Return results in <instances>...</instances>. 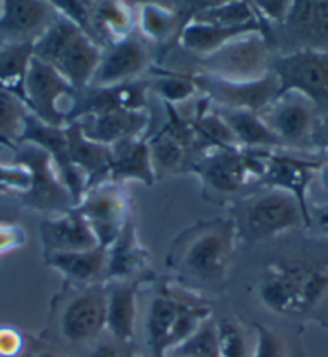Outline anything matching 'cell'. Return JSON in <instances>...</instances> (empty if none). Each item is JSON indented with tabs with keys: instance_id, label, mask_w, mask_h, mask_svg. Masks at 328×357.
<instances>
[{
	"instance_id": "obj_39",
	"label": "cell",
	"mask_w": 328,
	"mask_h": 357,
	"mask_svg": "<svg viewBox=\"0 0 328 357\" xmlns=\"http://www.w3.org/2000/svg\"><path fill=\"white\" fill-rule=\"evenodd\" d=\"M31 176L29 171L21 165H2L0 162V188L7 190L12 195H20L29 188Z\"/></svg>"
},
{
	"instance_id": "obj_7",
	"label": "cell",
	"mask_w": 328,
	"mask_h": 357,
	"mask_svg": "<svg viewBox=\"0 0 328 357\" xmlns=\"http://www.w3.org/2000/svg\"><path fill=\"white\" fill-rule=\"evenodd\" d=\"M280 93L296 92L319 109L328 112V52L295 49L271 63Z\"/></svg>"
},
{
	"instance_id": "obj_16",
	"label": "cell",
	"mask_w": 328,
	"mask_h": 357,
	"mask_svg": "<svg viewBox=\"0 0 328 357\" xmlns=\"http://www.w3.org/2000/svg\"><path fill=\"white\" fill-rule=\"evenodd\" d=\"M40 240L44 256L86 251L100 246L91 225L76 208L61 213L58 218L42 220Z\"/></svg>"
},
{
	"instance_id": "obj_49",
	"label": "cell",
	"mask_w": 328,
	"mask_h": 357,
	"mask_svg": "<svg viewBox=\"0 0 328 357\" xmlns=\"http://www.w3.org/2000/svg\"><path fill=\"white\" fill-rule=\"evenodd\" d=\"M0 10H2V2H0Z\"/></svg>"
},
{
	"instance_id": "obj_29",
	"label": "cell",
	"mask_w": 328,
	"mask_h": 357,
	"mask_svg": "<svg viewBox=\"0 0 328 357\" xmlns=\"http://www.w3.org/2000/svg\"><path fill=\"white\" fill-rule=\"evenodd\" d=\"M192 128L174 119L166 130L155 137L150 145L153 166L163 169H177L185 158V146L190 144Z\"/></svg>"
},
{
	"instance_id": "obj_25",
	"label": "cell",
	"mask_w": 328,
	"mask_h": 357,
	"mask_svg": "<svg viewBox=\"0 0 328 357\" xmlns=\"http://www.w3.org/2000/svg\"><path fill=\"white\" fill-rule=\"evenodd\" d=\"M148 262V251L142 246L139 237H137L135 225L129 219L121 230L118 238L108 248L107 261V275L114 278L116 282L123 280L134 272L144 269Z\"/></svg>"
},
{
	"instance_id": "obj_9",
	"label": "cell",
	"mask_w": 328,
	"mask_h": 357,
	"mask_svg": "<svg viewBox=\"0 0 328 357\" xmlns=\"http://www.w3.org/2000/svg\"><path fill=\"white\" fill-rule=\"evenodd\" d=\"M192 79L197 89L203 91L208 98L214 100L222 108L246 109L258 114L280 93V84L274 71H269L261 79L246 82L219 79L204 73L192 76Z\"/></svg>"
},
{
	"instance_id": "obj_48",
	"label": "cell",
	"mask_w": 328,
	"mask_h": 357,
	"mask_svg": "<svg viewBox=\"0 0 328 357\" xmlns=\"http://www.w3.org/2000/svg\"><path fill=\"white\" fill-rule=\"evenodd\" d=\"M0 192H3V193H8L7 190H3V188H0Z\"/></svg>"
},
{
	"instance_id": "obj_1",
	"label": "cell",
	"mask_w": 328,
	"mask_h": 357,
	"mask_svg": "<svg viewBox=\"0 0 328 357\" xmlns=\"http://www.w3.org/2000/svg\"><path fill=\"white\" fill-rule=\"evenodd\" d=\"M33 54L54 66L76 91H84L92 81L103 50L81 28L58 15L47 33L34 42Z\"/></svg>"
},
{
	"instance_id": "obj_50",
	"label": "cell",
	"mask_w": 328,
	"mask_h": 357,
	"mask_svg": "<svg viewBox=\"0 0 328 357\" xmlns=\"http://www.w3.org/2000/svg\"><path fill=\"white\" fill-rule=\"evenodd\" d=\"M137 357H140V356H137Z\"/></svg>"
},
{
	"instance_id": "obj_13",
	"label": "cell",
	"mask_w": 328,
	"mask_h": 357,
	"mask_svg": "<svg viewBox=\"0 0 328 357\" xmlns=\"http://www.w3.org/2000/svg\"><path fill=\"white\" fill-rule=\"evenodd\" d=\"M107 324V290L92 285L68 301L60 316V333L71 343L94 340Z\"/></svg>"
},
{
	"instance_id": "obj_3",
	"label": "cell",
	"mask_w": 328,
	"mask_h": 357,
	"mask_svg": "<svg viewBox=\"0 0 328 357\" xmlns=\"http://www.w3.org/2000/svg\"><path fill=\"white\" fill-rule=\"evenodd\" d=\"M13 151L15 165L24 166L31 176L28 190L15 195L18 203L37 211L66 213L76 208L70 190L58 174L50 155L44 149L23 142L15 146Z\"/></svg>"
},
{
	"instance_id": "obj_18",
	"label": "cell",
	"mask_w": 328,
	"mask_h": 357,
	"mask_svg": "<svg viewBox=\"0 0 328 357\" xmlns=\"http://www.w3.org/2000/svg\"><path fill=\"white\" fill-rule=\"evenodd\" d=\"M65 135L68 155L73 166L86 176L87 190L105 182L103 178L110 177L111 171V146L87 139L77 121L65 126Z\"/></svg>"
},
{
	"instance_id": "obj_2",
	"label": "cell",
	"mask_w": 328,
	"mask_h": 357,
	"mask_svg": "<svg viewBox=\"0 0 328 357\" xmlns=\"http://www.w3.org/2000/svg\"><path fill=\"white\" fill-rule=\"evenodd\" d=\"M237 227L234 220H214L190 230L177 262L201 282H222L234 253Z\"/></svg>"
},
{
	"instance_id": "obj_46",
	"label": "cell",
	"mask_w": 328,
	"mask_h": 357,
	"mask_svg": "<svg viewBox=\"0 0 328 357\" xmlns=\"http://www.w3.org/2000/svg\"><path fill=\"white\" fill-rule=\"evenodd\" d=\"M317 178H319L322 188L328 192V165L319 167V171H317Z\"/></svg>"
},
{
	"instance_id": "obj_12",
	"label": "cell",
	"mask_w": 328,
	"mask_h": 357,
	"mask_svg": "<svg viewBox=\"0 0 328 357\" xmlns=\"http://www.w3.org/2000/svg\"><path fill=\"white\" fill-rule=\"evenodd\" d=\"M309 266L299 262H278L269 266L259 283V298L262 304L278 314H301L304 283Z\"/></svg>"
},
{
	"instance_id": "obj_28",
	"label": "cell",
	"mask_w": 328,
	"mask_h": 357,
	"mask_svg": "<svg viewBox=\"0 0 328 357\" xmlns=\"http://www.w3.org/2000/svg\"><path fill=\"white\" fill-rule=\"evenodd\" d=\"M33 56V44L0 45V91L24 102V82Z\"/></svg>"
},
{
	"instance_id": "obj_36",
	"label": "cell",
	"mask_w": 328,
	"mask_h": 357,
	"mask_svg": "<svg viewBox=\"0 0 328 357\" xmlns=\"http://www.w3.org/2000/svg\"><path fill=\"white\" fill-rule=\"evenodd\" d=\"M216 335L219 357H248L245 338L237 325L227 320L219 322L216 325Z\"/></svg>"
},
{
	"instance_id": "obj_19",
	"label": "cell",
	"mask_w": 328,
	"mask_h": 357,
	"mask_svg": "<svg viewBox=\"0 0 328 357\" xmlns=\"http://www.w3.org/2000/svg\"><path fill=\"white\" fill-rule=\"evenodd\" d=\"M320 165L311 161H303L290 158V156H277L269 155L267 169L262 177L269 187L282 188L298 198L301 206L309 214L308 206V188L311 182L314 181Z\"/></svg>"
},
{
	"instance_id": "obj_37",
	"label": "cell",
	"mask_w": 328,
	"mask_h": 357,
	"mask_svg": "<svg viewBox=\"0 0 328 357\" xmlns=\"http://www.w3.org/2000/svg\"><path fill=\"white\" fill-rule=\"evenodd\" d=\"M256 344L251 357H287V346L282 337L266 325L256 324Z\"/></svg>"
},
{
	"instance_id": "obj_41",
	"label": "cell",
	"mask_w": 328,
	"mask_h": 357,
	"mask_svg": "<svg viewBox=\"0 0 328 357\" xmlns=\"http://www.w3.org/2000/svg\"><path fill=\"white\" fill-rule=\"evenodd\" d=\"M26 240L24 229L17 222L0 224V256L24 246Z\"/></svg>"
},
{
	"instance_id": "obj_21",
	"label": "cell",
	"mask_w": 328,
	"mask_h": 357,
	"mask_svg": "<svg viewBox=\"0 0 328 357\" xmlns=\"http://www.w3.org/2000/svg\"><path fill=\"white\" fill-rule=\"evenodd\" d=\"M110 177L116 181H140L151 185L155 182V166L151 161L150 145L145 140L129 139L111 146Z\"/></svg>"
},
{
	"instance_id": "obj_17",
	"label": "cell",
	"mask_w": 328,
	"mask_h": 357,
	"mask_svg": "<svg viewBox=\"0 0 328 357\" xmlns=\"http://www.w3.org/2000/svg\"><path fill=\"white\" fill-rule=\"evenodd\" d=\"M283 26L299 49L328 52V0H296Z\"/></svg>"
},
{
	"instance_id": "obj_15",
	"label": "cell",
	"mask_w": 328,
	"mask_h": 357,
	"mask_svg": "<svg viewBox=\"0 0 328 357\" xmlns=\"http://www.w3.org/2000/svg\"><path fill=\"white\" fill-rule=\"evenodd\" d=\"M144 109L114 108L108 112L86 114L77 119L84 135L98 144L113 146L123 140L140 139L148 126Z\"/></svg>"
},
{
	"instance_id": "obj_47",
	"label": "cell",
	"mask_w": 328,
	"mask_h": 357,
	"mask_svg": "<svg viewBox=\"0 0 328 357\" xmlns=\"http://www.w3.org/2000/svg\"><path fill=\"white\" fill-rule=\"evenodd\" d=\"M34 357H68V356L58 353V351H54V349H44V351H39Z\"/></svg>"
},
{
	"instance_id": "obj_27",
	"label": "cell",
	"mask_w": 328,
	"mask_h": 357,
	"mask_svg": "<svg viewBox=\"0 0 328 357\" xmlns=\"http://www.w3.org/2000/svg\"><path fill=\"white\" fill-rule=\"evenodd\" d=\"M177 309L179 301L169 295L153 298L150 303L145 320V335L148 348L155 357H166L167 338L171 335Z\"/></svg>"
},
{
	"instance_id": "obj_35",
	"label": "cell",
	"mask_w": 328,
	"mask_h": 357,
	"mask_svg": "<svg viewBox=\"0 0 328 357\" xmlns=\"http://www.w3.org/2000/svg\"><path fill=\"white\" fill-rule=\"evenodd\" d=\"M155 91L160 93L167 103H179L193 97L198 89L195 86L192 77L179 75H163L160 79L155 82Z\"/></svg>"
},
{
	"instance_id": "obj_4",
	"label": "cell",
	"mask_w": 328,
	"mask_h": 357,
	"mask_svg": "<svg viewBox=\"0 0 328 357\" xmlns=\"http://www.w3.org/2000/svg\"><path fill=\"white\" fill-rule=\"evenodd\" d=\"M24 103L42 123L65 128L76 108V89L54 66L33 56L24 82Z\"/></svg>"
},
{
	"instance_id": "obj_34",
	"label": "cell",
	"mask_w": 328,
	"mask_h": 357,
	"mask_svg": "<svg viewBox=\"0 0 328 357\" xmlns=\"http://www.w3.org/2000/svg\"><path fill=\"white\" fill-rule=\"evenodd\" d=\"M193 128L198 130L200 135L213 142L214 146H221V149H240L230 128L222 119L219 112L213 113L203 109L200 113L197 123L193 124Z\"/></svg>"
},
{
	"instance_id": "obj_11",
	"label": "cell",
	"mask_w": 328,
	"mask_h": 357,
	"mask_svg": "<svg viewBox=\"0 0 328 357\" xmlns=\"http://www.w3.org/2000/svg\"><path fill=\"white\" fill-rule=\"evenodd\" d=\"M317 108L296 92L278 93L274 102L259 113V118L274 135L283 142L299 144L314 135Z\"/></svg>"
},
{
	"instance_id": "obj_42",
	"label": "cell",
	"mask_w": 328,
	"mask_h": 357,
	"mask_svg": "<svg viewBox=\"0 0 328 357\" xmlns=\"http://www.w3.org/2000/svg\"><path fill=\"white\" fill-rule=\"evenodd\" d=\"M18 199L12 193L0 192V224L17 222L18 219Z\"/></svg>"
},
{
	"instance_id": "obj_20",
	"label": "cell",
	"mask_w": 328,
	"mask_h": 357,
	"mask_svg": "<svg viewBox=\"0 0 328 357\" xmlns=\"http://www.w3.org/2000/svg\"><path fill=\"white\" fill-rule=\"evenodd\" d=\"M251 33H264V36H266V31L259 28V26L225 28V26L188 21V23H185L182 26L181 33H179V44H181L185 50L190 52V54H195L198 55L200 59H204V56H208L222 49V47L229 44V42Z\"/></svg>"
},
{
	"instance_id": "obj_31",
	"label": "cell",
	"mask_w": 328,
	"mask_h": 357,
	"mask_svg": "<svg viewBox=\"0 0 328 357\" xmlns=\"http://www.w3.org/2000/svg\"><path fill=\"white\" fill-rule=\"evenodd\" d=\"M28 105L13 93L0 91V145L15 149L24 134Z\"/></svg>"
},
{
	"instance_id": "obj_44",
	"label": "cell",
	"mask_w": 328,
	"mask_h": 357,
	"mask_svg": "<svg viewBox=\"0 0 328 357\" xmlns=\"http://www.w3.org/2000/svg\"><path fill=\"white\" fill-rule=\"evenodd\" d=\"M312 139H315L317 142H320V144L324 145L325 149H328V116L325 119H322V121H319V123H317Z\"/></svg>"
},
{
	"instance_id": "obj_22",
	"label": "cell",
	"mask_w": 328,
	"mask_h": 357,
	"mask_svg": "<svg viewBox=\"0 0 328 357\" xmlns=\"http://www.w3.org/2000/svg\"><path fill=\"white\" fill-rule=\"evenodd\" d=\"M137 288L124 280L107 290V324L105 328L118 341L131 343L135 337Z\"/></svg>"
},
{
	"instance_id": "obj_32",
	"label": "cell",
	"mask_w": 328,
	"mask_h": 357,
	"mask_svg": "<svg viewBox=\"0 0 328 357\" xmlns=\"http://www.w3.org/2000/svg\"><path fill=\"white\" fill-rule=\"evenodd\" d=\"M209 309L204 306H193V304L181 303L179 301L177 316L174 320L171 335L167 338L166 344V356L171 349L177 348L182 343H185L192 335H195L201 328V325L208 322Z\"/></svg>"
},
{
	"instance_id": "obj_40",
	"label": "cell",
	"mask_w": 328,
	"mask_h": 357,
	"mask_svg": "<svg viewBox=\"0 0 328 357\" xmlns=\"http://www.w3.org/2000/svg\"><path fill=\"white\" fill-rule=\"evenodd\" d=\"M24 346V335L18 328L0 325V357H21Z\"/></svg>"
},
{
	"instance_id": "obj_6",
	"label": "cell",
	"mask_w": 328,
	"mask_h": 357,
	"mask_svg": "<svg viewBox=\"0 0 328 357\" xmlns=\"http://www.w3.org/2000/svg\"><path fill=\"white\" fill-rule=\"evenodd\" d=\"M243 222L253 240H266L301 225L311 227V216L293 193L269 187L248 199Z\"/></svg>"
},
{
	"instance_id": "obj_33",
	"label": "cell",
	"mask_w": 328,
	"mask_h": 357,
	"mask_svg": "<svg viewBox=\"0 0 328 357\" xmlns=\"http://www.w3.org/2000/svg\"><path fill=\"white\" fill-rule=\"evenodd\" d=\"M166 357H219L216 325L204 322L185 343L171 349Z\"/></svg>"
},
{
	"instance_id": "obj_43",
	"label": "cell",
	"mask_w": 328,
	"mask_h": 357,
	"mask_svg": "<svg viewBox=\"0 0 328 357\" xmlns=\"http://www.w3.org/2000/svg\"><path fill=\"white\" fill-rule=\"evenodd\" d=\"M314 219L320 232L328 235V204H324V206H319L314 209V213L311 214V222Z\"/></svg>"
},
{
	"instance_id": "obj_45",
	"label": "cell",
	"mask_w": 328,
	"mask_h": 357,
	"mask_svg": "<svg viewBox=\"0 0 328 357\" xmlns=\"http://www.w3.org/2000/svg\"><path fill=\"white\" fill-rule=\"evenodd\" d=\"M91 357H119V353L118 349H116L114 346H111L110 343H102L95 346L91 353Z\"/></svg>"
},
{
	"instance_id": "obj_30",
	"label": "cell",
	"mask_w": 328,
	"mask_h": 357,
	"mask_svg": "<svg viewBox=\"0 0 328 357\" xmlns=\"http://www.w3.org/2000/svg\"><path fill=\"white\" fill-rule=\"evenodd\" d=\"M179 15L171 3L145 2L137 10L140 33L153 42H164L177 33Z\"/></svg>"
},
{
	"instance_id": "obj_10",
	"label": "cell",
	"mask_w": 328,
	"mask_h": 357,
	"mask_svg": "<svg viewBox=\"0 0 328 357\" xmlns=\"http://www.w3.org/2000/svg\"><path fill=\"white\" fill-rule=\"evenodd\" d=\"M57 18L52 2L5 0L0 10V45H34Z\"/></svg>"
},
{
	"instance_id": "obj_23",
	"label": "cell",
	"mask_w": 328,
	"mask_h": 357,
	"mask_svg": "<svg viewBox=\"0 0 328 357\" xmlns=\"http://www.w3.org/2000/svg\"><path fill=\"white\" fill-rule=\"evenodd\" d=\"M137 23V10L124 2H94L92 7V38L94 40H108L111 45L131 38L132 28ZM100 45V44H98Z\"/></svg>"
},
{
	"instance_id": "obj_14",
	"label": "cell",
	"mask_w": 328,
	"mask_h": 357,
	"mask_svg": "<svg viewBox=\"0 0 328 357\" xmlns=\"http://www.w3.org/2000/svg\"><path fill=\"white\" fill-rule=\"evenodd\" d=\"M148 49L139 39L128 38L121 40L103 52L89 87L110 89L129 84L148 66Z\"/></svg>"
},
{
	"instance_id": "obj_26",
	"label": "cell",
	"mask_w": 328,
	"mask_h": 357,
	"mask_svg": "<svg viewBox=\"0 0 328 357\" xmlns=\"http://www.w3.org/2000/svg\"><path fill=\"white\" fill-rule=\"evenodd\" d=\"M219 114L230 128L240 149H274L283 145V142L267 129L258 113L222 108Z\"/></svg>"
},
{
	"instance_id": "obj_38",
	"label": "cell",
	"mask_w": 328,
	"mask_h": 357,
	"mask_svg": "<svg viewBox=\"0 0 328 357\" xmlns=\"http://www.w3.org/2000/svg\"><path fill=\"white\" fill-rule=\"evenodd\" d=\"M251 5L259 21L271 33L272 24H285L293 2L292 0H267V2H259L258 0V2H251Z\"/></svg>"
},
{
	"instance_id": "obj_8",
	"label": "cell",
	"mask_w": 328,
	"mask_h": 357,
	"mask_svg": "<svg viewBox=\"0 0 328 357\" xmlns=\"http://www.w3.org/2000/svg\"><path fill=\"white\" fill-rule=\"evenodd\" d=\"M76 209L86 218L97 241L110 248L129 218V199L116 182H102L84 193Z\"/></svg>"
},
{
	"instance_id": "obj_5",
	"label": "cell",
	"mask_w": 328,
	"mask_h": 357,
	"mask_svg": "<svg viewBox=\"0 0 328 357\" xmlns=\"http://www.w3.org/2000/svg\"><path fill=\"white\" fill-rule=\"evenodd\" d=\"M201 68L204 75L225 81L261 79L271 71V40L264 33L245 34L201 59Z\"/></svg>"
},
{
	"instance_id": "obj_24",
	"label": "cell",
	"mask_w": 328,
	"mask_h": 357,
	"mask_svg": "<svg viewBox=\"0 0 328 357\" xmlns=\"http://www.w3.org/2000/svg\"><path fill=\"white\" fill-rule=\"evenodd\" d=\"M108 250L95 246L86 251H71V253H55L45 256L47 266L68 278L79 283H92L107 274Z\"/></svg>"
}]
</instances>
